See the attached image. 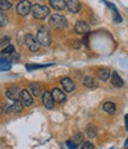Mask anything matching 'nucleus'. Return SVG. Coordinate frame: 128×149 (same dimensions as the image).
<instances>
[{
	"label": "nucleus",
	"instance_id": "nucleus-4",
	"mask_svg": "<svg viewBox=\"0 0 128 149\" xmlns=\"http://www.w3.org/2000/svg\"><path fill=\"white\" fill-rule=\"evenodd\" d=\"M31 7H32V4L29 1V0H21V1H19L17 4L16 11H17V13L19 16L25 17L31 12Z\"/></svg>",
	"mask_w": 128,
	"mask_h": 149
},
{
	"label": "nucleus",
	"instance_id": "nucleus-32",
	"mask_svg": "<svg viewBox=\"0 0 128 149\" xmlns=\"http://www.w3.org/2000/svg\"><path fill=\"white\" fill-rule=\"evenodd\" d=\"M1 112H3V109H1V106H0V115H1Z\"/></svg>",
	"mask_w": 128,
	"mask_h": 149
},
{
	"label": "nucleus",
	"instance_id": "nucleus-18",
	"mask_svg": "<svg viewBox=\"0 0 128 149\" xmlns=\"http://www.w3.org/2000/svg\"><path fill=\"white\" fill-rule=\"evenodd\" d=\"M85 134H87V136H88V137L93 139V137H95V136L97 135V128L94 125V124H89V125L87 127Z\"/></svg>",
	"mask_w": 128,
	"mask_h": 149
},
{
	"label": "nucleus",
	"instance_id": "nucleus-16",
	"mask_svg": "<svg viewBox=\"0 0 128 149\" xmlns=\"http://www.w3.org/2000/svg\"><path fill=\"white\" fill-rule=\"evenodd\" d=\"M49 3L51 5V7L55 10H58V11L65 10V6H67L65 0H49Z\"/></svg>",
	"mask_w": 128,
	"mask_h": 149
},
{
	"label": "nucleus",
	"instance_id": "nucleus-19",
	"mask_svg": "<svg viewBox=\"0 0 128 149\" xmlns=\"http://www.w3.org/2000/svg\"><path fill=\"white\" fill-rule=\"evenodd\" d=\"M103 110L106 111L107 113H114L115 112V110H116V105H115L113 102H106L103 104Z\"/></svg>",
	"mask_w": 128,
	"mask_h": 149
},
{
	"label": "nucleus",
	"instance_id": "nucleus-24",
	"mask_svg": "<svg viewBox=\"0 0 128 149\" xmlns=\"http://www.w3.org/2000/svg\"><path fill=\"white\" fill-rule=\"evenodd\" d=\"M12 7V3L8 0H0V10L1 11H8Z\"/></svg>",
	"mask_w": 128,
	"mask_h": 149
},
{
	"label": "nucleus",
	"instance_id": "nucleus-22",
	"mask_svg": "<svg viewBox=\"0 0 128 149\" xmlns=\"http://www.w3.org/2000/svg\"><path fill=\"white\" fill-rule=\"evenodd\" d=\"M83 141H84V135H83L82 132H77V134H75V136L72 137V142H74L76 146L81 144Z\"/></svg>",
	"mask_w": 128,
	"mask_h": 149
},
{
	"label": "nucleus",
	"instance_id": "nucleus-5",
	"mask_svg": "<svg viewBox=\"0 0 128 149\" xmlns=\"http://www.w3.org/2000/svg\"><path fill=\"white\" fill-rule=\"evenodd\" d=\"M25 44H26L29 50L32 52V53L38 52L39 50V48H41V44L37 42L36 37H33L31 33H28L26 36H25Z\"/></svg>",
	"mask_w": 128,
	"mask_h": 149
},
{
	"label": "nucleus",
	"instance_id": "nucleus-3",
	"mask_svg": "<svg viewBox=\"0 0 128 149\" xmlns=\"http://www.w3.org/2000/svg\"><path fill=\"white\" fill-rule=\"evenodd\" d=\"M36 40H37V42L39 43L41 45L47 47L51 43V33H50V31L46 28L42 26L39 30H38V32H37Z\"/></svg>",
	"mask_w": 128,
	"mask_h": 149
},
{
	"label": "nucleus",
	"instance_id": "nucleus-9",
	"mask_svg": "<svg viewBox=\"0 0 128 149\" xmlns=\"http://www.w3.org/2000/svg\"><path fill=\"white\" fill-rule=\"evenodd\" d=\"M42 99H43V104H44V106H45L47 110H52V109L55 107V102H54L52 95H51L50 92H47V91L44 92Z\"/></svg>",
	"mask_w": 128,
	"mask_h": 149
},
{
	"label": "nucleus",
	"instance_id": "nucleus-21",
	"mask_svg": "<svg viewBox=\"0 0 128 149\" xmlns=\"http://www.w3.org/2000/svg\"><path fill=\"white\" fill-rule=\"evenodd\" d=\"M30 88L32 91V94L36 95V97H39L42 94V88H41V86L38 85V84H31L30 85Z\"/></svg>",
	"mask_w": 128,
	"mask_h": 149
},
{
	"label": "nucleus",
	"instance_id": "nucleus-26",
	"mask_svg": "<svg viewBox=\"0 0 128 149\" xmlns=\"http://www.w3.org/2000/svg\"><path fill=\"white\" fill-rule=\"evenodd\" d=\"M7 24H8V18H7V16L4 13V12H0V26L5 28Z\"/></svg>",
	"mask_w": 128,
	"mask_h": 149
},
{
	"label": "nucleus",
	"instance_id": "nucleus-14",
	"mask_svg": "<svg viewBox=\"0 0 128 149\" xmlns=\"http://www.w3.org/2000/svg\"><path fill=\"white\" fill-rule=\"evenodd\" d=\"M71 13H78L81 10V4L78 0H68L67 1V6H65Z\"/></svg>",
	"mask_w": 128,
	"mask_h": 149
},
{
	"label": "nucleus",
	"instance_id": "nucleus-15",
	"mask_svg": "<svg viewBox=\"0 0 128 149\" xmlns=\"http://www.w3.org/2000/svg\"><path fill=\"white\" fill-rule=\"evenodd\" d=\"M110 78H111V85L116 88H121L123 87V80L120 78V75L116 72H113V74H110Z\"/></svg>",
	"mask_w": 128,
	"mask_h": 149
},
{
	"label": "nucleus",
	"instance_id": "nucleus-13",
	"mask_svg": "<svg viewBox=\"0 0 128 149\" xmlns=\"http://www.w3.org/2000/svg\"><path fill=\"white\" fill-rule=\"evenodd\" d=\"M61 85H62L63 90L65 92H72L75 90V82L69 78H62L61 79Z\"/></svg>",
	"mask_w": 128,
	"mask_h": 149
},
{
	"label": "nucleus",
	"instance_id": "nucleus-25",
	"mask_svg": "<svg viewBox=\"0 0 128 149\" xmlns=\"http://www.w3.org/2000/svg\"><path fill=\"white\" fill-rule=\"evenodd\" d=\"M14 53V47L12 45V44H8V45H6V47H4V49L1 50V54L3 55H11V54H13Z\"/></svg>",
	"mask_w": 128,
	"mask_h": 149
},
{
	"label": "nucleus",
	"instance_id": "nucleus-1",
	"mask_svg": "<svg viewBox=\"0 0 128 149\" xmlns=\"http://www.w3.org/2000/svg\"><path fill=\"white\" fill-rule=\"evenodd\" d=\"M49 24H50V26L51 28H54V29H65L68 28L69 25V23L67 20V18L62 16V15H51L50 18H49Z\"/></svg>",
	"mask_w": 128,
	"mask_h": 149
},
{
	"label": "nucleus",
	"instance_id": "nucleus-12",
	"mask_svg": "<svg viewBox=\"0 0 128 149\" xmlns=\"http://www.w3.org/2000/svg\"><path fill=\"white\" fill-rule=\"evenodd\" d=\"M83 85L85 86L87 88H90V90H95L98 87V82L97 80L94 78V77H90V75H88V77H84L83 78Z\"/></svg>",
	"mask_w": 128,
	"mask_h": 149
},
{
	"label": "nucleus",
	"instance_id": "nucleus-23",
	"mask_svg": "<svg viewBox=\"0 0 128 149\" xmlns=\"http://www.w3.org/2000/svg\"><path fill=\"white\" fill-rule=\"evenodd\" d=\"M50 66H52V63H50V65H26V69L28 70H34V69H42V68H46V67H50Z\"/></svg>",
	"mask_w": 128,
	"mask_h": 149
},
{
	"label": "nucleus",
	"instance_id": "nucleus-6",
	"mask_svg": "<svg viewBox=\"0 0 128 149\" xmlns=\"http://www.w3.org/2000/svg\"><path fill=\"white\" fill-rule=\"evenodd\" d=\"M19 98H20L23 106H31L33 103V98L28 90H21L19 93Z\"/></svg>",
	"mask_w": 128,
	"mask_h": 149
},
{
	"label": "nucleus",
	"instance_id": "nucleus-8",
	"mask_svg": "<svg viewBox=\"0 0 128 149\" xmlns=\"http://www.w3.org/2000/svg\"><path fill=\"white\" fill-rule=\"evenodd\" d=\"M90 31V28H89L88 23H85L84 20H78L75 24V32H77L80 35H85Z\"/></svg>",
	"mask_w": 128,
	"mask_h": 149
},
{
	"label": "nucleus",
	"instance_id": "nucleus-27",
	"mask_svg": "<svg viewBox=\"0 0 128 149\" xmlns=\"http://www.w3.org/2000/svg\"><path fill=\"white\" fill-rule=\"evenodd\" d=\"M113 19H114L115 23H121V22H122V17H121V15L119 13L118 10L113 11Z\"/></svg>",
	"mask_w": 128,
	"mask_h": 149
},
{
	"label": "nucleus",
	"instance_id": "nucleus-11",
	"mask_svg": "<svg viewBox=\"0 0 128 149\" xmlns=\"http://www.w3.org/2000/svg\"><path fill=\"white\" fill-rule=\"evenodd\" d=\"M51 95H52L54 102H56V103H64L67 99L65 93L63 91H61L59 88H54L52 92H51Z\"/></svg>",
	"mask_w": 128,
	"mask_h": 149
},
{
	"label": "nucleus",
	"instance_id": "nucleus-17",
	"mask_svg": "<svg viewBox=\"0 0 128 149\" xmlns=\"http://www.w3.org/2000/svg\"><path fill=\"white\" fill-rule=\"evenodd\" d=\"M97 77L102 81H107L109 79V77H110V70L108 68H106V67H101L97 70Z\"/></svg>",
	"mask_w": 128,
	"mask_h": 149
},
{
	"label": "nucleus",
	"instance_id": "nucleus-31",
	"mask_svg": "<svg viewBox=\"0 0 128 149\" xmlns=\"http://www.w3.org/2000/svg\"><path fill=\"white\" fill-rule=\"evenodd\" d=\"M127 143H128V140H126V141H125V149H127V148H128V144H127Z\"/></svg>",
	"mask_w": 128,
	"mask_h": 149
},
{
	"label": "nucleus",
	"instance_id": "nucleus-20",
	"mask_svg": "<svg viewBox=\"0 0 128 149\" xmlns=\"http://www.w3.org/2000/svg\"><path fill=\"white\" fill-rule=\"evenodd\" d=\"M11 69V62L8 58L5 57H0V70H10Z\"/></svg>",
	"mask_w": 128,
	"mask_h": 149
},
{
	"label": "nucleus",
	"instance_id": "nucleus-7",
	"mask_svg": "<svg viewBox=\"0 0 128 149\" xmlns=\"http://www.w3.org/2000/svg\"><path fill=\"white\" fill-rule=\"evenodd\" d=\"M21 110H23V104L20 100H18V99L14 100L11 105H8L4 109V111L7 113H18V112H21Z\"/></svg>",
	"mask_w": 128,
	"mask_h": 149
},
{
	"label": "nucleus",
	"instance_id": "nucleus-29",
	"mask_svg": "<svg viewBox=\"0 0 128 149\" xmlns=\"http://www.w3.org/2000/svg\"><path fill=\"white\" fill-rule=\"evenodd\" d=\"M83 144H82V149H94V144L92 143V142H89V141H87V142H82Z\"/></svg>",
	"mask_w": 128,
	"mask_h": 149
},
{
	"label": "nucleus",
	"instance_id": "nucleus-30",
	"mask_svg": "<svg viewBox=\"0 0 128 149\" xmlns=\"http://www.w3.org/2000/svg\"><path fill=\"white\" fill-rule=\"evenodd\" d=\"M67 146L69 147V149H77V146H76L71 140H69V141H67Z\"/></svg>",
	"mask_w": 128,
	"mask_h": 149
},
{
	"label": "nucleus",
	"instance_id": "nucleus-28",
	"mask_svg": "<svg viewBox=\"0 0 128 149\" xmlns=\"http://www.w3.org/2000/svg\"><path fill=\"white\" fill-rule=\"evenodd\" d=\"M10 42H11L10 37L8 36H4L3 38H1V41H0V47H6V45L10 44Z\"/></svg>",
	"mask_w": 128,
	"mask_h": 149
},
{
	"label": "nucleus",
	"instance_id": "nucleus-10",
	"mask_svg": "<svg viewBox=\"0 0 128 149\" xmlns=\"http://www.w3.org/2000/svg\"><path fill=\"white\" fill-rule=\"evenodd\" d=\"M19 93H20V90H19V86H11V87L6 91V97L11 100H17L19 98Z\"/></svg>",
	"mask_w": 128,
	"mask_h": 149
},
{
	"label": "nucleus",
	"instance_id": "nucleus-2",
	"mask_svg": "<svg viewBox=\"0 0 128 149\" xmlns=\"http://www.w3.org/2000/svg\"><path fill=\"white\" fill-rule=\"evenodd\" d=\"M31 12L33 15V18L44 19L50 15V8L47 6H44V5H41V4H36L31 7Z\"/></svg>",
	"mask_w": 128,
	"mask_h": 149
}]
</instances>
